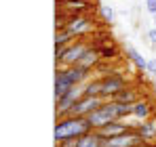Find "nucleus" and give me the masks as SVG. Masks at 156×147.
<instances>
[{
    "label": "nucleus",
    "mask_w": 156,
    "mask_h": 147,
    "mask_svg": "<svg viewBox=\"0 0 156 147\" xmlns=\"http://www.w3.org/2000/svg\"><path fill=\"white\" fill-rule=\"evenodd\" d=\"M127 118H133V105H127V103H118L114 99H108L104 101L91 116H89V122L93 126V130L101 128L110 122H116V120H127Z\"/></svg>",
    "instance_id": "f257e3e1"
},
{
    "label": "nucleus",
    "mask_w": 156,
    "mask_h": 147,
    "mask_svg": "<svg viewBox=\"0 0 156 147\" xmlns=\"http://www.w3.org/2000/svg\"><path fill=\"white\" fill-rule=\"evenodd\" d=\"M93 126L89 122V118H78V116H68V118H61L55 124V141H66V139H80L84 137L87 132H91Z\"/></svg>",
    "instance_id": "f03ea898"
},
{
    "label": "nucleus",
    "mask_w": 156,
    "mask_h": 147,
    "mask_svg": "<svg viewBox=\"0 0 156 147\" xmlns=\"http://www.w3.org/2000/svg\"><path fill=\"white\" fill-rule=\"evenodd\" d=\"M125 86H129V84H127V78L122 74L110 72V74H105V76H101V99L104 101L112 99L118 91H122Z\"/></svg>",
    "instance_id": "7ed1b4c3"
},
{
    "label": "nucleus",
    "mask_w": 156,
    "mask_h": 147,
    "mask_svg": "<svg viewBox=\"0 0 156 147\" xmlns=\"http://www.w3.org/2000/svg\"><path fill=\"white\" fill-rule=\"evenodd\" d=\"M82 97V86H74L72 91H68L63 97H59L55 101V118L61 120V118H68L70 116V109L76 105V101Z\"/></svg>",
    "instance_id": "20e7f679"
},
{
    "label": "nucleus",
    "mask_w": 156,
    "mask_h": 147,
    "mask_svg": "<svg viewBox=\"0 0 156 147\" xmlns=\"http://www.w3.org/2000/svg\"><path fill=\"white\" fill-rule=\"evenodd\" d=\"M89 49H91L89 42H84V40H74V42L66 49V55L61 57V61L57 63V67H70V65H76L78 61L82 59V55H84Z\"/></svg>",
    "instance_id": "39448f33"
},
{
    "label": "nucleus",
    "mask_w": 156,
    "mask_h": 147,
    "mask_svg": "<svg viewBox=\"0 0 156 147\" xmlns=\"http://www.w3.org/2000/svg\"><path fill=\"white\" fill-rule=\"evenodd\" d=\"M104 103V99L99 97H87V95H82V97L76 101V105L70 109V116H78V118H89L99 105Z\"/></svg>",
    "instance_id": "423d86ee"
},
{
    "label": "nucleus",
    "mask_w": 156,
    "mask_h": 147,
    "mask_svg": "<svg viewBox=\"0 0 156 147\" xmlns=\"http://www.w3.org/2000/svg\"><path fill=\"white\" fill-rule=\"evenodd\" d=\"M141 143H148V141H144L141 135L133 128V130L125 132V135H118V137L108 139L105 141V147H137V145H141Z\"/></svg>",
    "instance_id": "0eeeda50"
},
{
    "label": "nucleus",
    "mask_w": 156,
    "mask_h": 147,
    "mask_svg": "<svg viewBox=\"0 0 156 147\" xmlns=\"http://www.w3.org/2000/svg\"><path fill=\"white\" fill-rule=\"evenodd\" d=\"M91 27H93V21H91L89 17H84V15H74V17H70V21L66 25V29H68L74 38H82L84 34L91 32Z\"/></svg>",
    "instance_id": "6e6552de"
},
{
    "label": "nucleus",
    "mask_w": 156,
    "mask_h": 147,
    "mask_svg": "<svg viewBox=\"0 0 156 147\" xmlns=\"http://www.w3.org/2000/svg\"><path fill=\"white\" fill-rule=\"evenodd\" d=\"M129 130H133V124L127 122V120H116V122H110V124H105V126H101V128H97V132L104 139H112V137L125 135Z\"/></svg>",
    "instance_id": "1a4fd4ad"
},
{
    "label": "nucleus",
    "mask_w": 156,
    "mask_h": 147,
    "mask_svg": "<svg viewBox=\"0 0 156 147\" xmlns=\"http://www.w3.org/2000/svg\"><path fill=\"white\" fill-rule=\"evenodd\" d=\"M76 84L72 82V78L68 76L66 72V67H57V72H55V101L59 97H63L68 91H72Z\"/></svg>",
    "instance_id": "9d476101"
},
{
    "label": "nucleus",
    "mask_w": 156,
    "mask_h": 147,
    "mask_svg": "<svg viewBox=\"0 0 156 147\" xmlns=\"http://www.w3.org/2000/svg\"><path fill=\"white\" fill-rule=\"evenodd\" d=\"M133 128L141 135V139L144 141H148V143H156V118H150V120H137V122H133Z\"/></svg>",
    "instance_id": "9b49d317"
},
{
    "label": "nucleus",
    "mask_w": 156,
    "mask_h": 147,
    "mask_svg": "<svg viewBox=\"0 0 156 147\" xmlns=\"http://www.w3.org/2000/svg\"><path fill=\"white\" fill-rule=\"evenodd\" d=\"M154 111H156V107H154V103H150L148 99H139L135 105H133V118L135 120H150V118H154Z\"/></svg>",
    "instance_id": "f8f14e48"
},
{
    "label": "nucleus",
    "mask_w": 156,
    "mask_h": 147,
    "mask_svg": "<svg viewBox=\"0 0 156 147\" xmlns=\"http://www.w3.org/2000/svg\"><path fill=\"white\" fill-rule=\"evenodd\" d=\"M122 53H125V57L129 59L131 63L139 70V72H146L148 70V59H144V55L139 53V50L135 49V46H131V44H125V49H122Z\"/></svg>",
    "instance_id": "ddd939ff"
},
{
    "label": "nucleus",
    "mask_w": 156,
    "mask_h": 147,
    "mask_svg": "<svg viewBox=\"0 0 156 147\" xmlns=\"http://www.w3.org/2000/svg\"><path fill=\"white\" fill-rule=\"evenodd\" d=\"M101 63V57H99V50L95 49L93 44H91V49L87 50L84 55H82V59L78 61L76 65H82V67H87V70H93L95 72V67Z\"/></svg>",
    "instance_id": "4468645a"
},
{
    "label": "nucleus",
    "mask_w": 156,
    "mask_h": 147,
    "mask_svg": "<svg viewBox=\"0 0 156 147\" xmlns=\"http://www.w3.org/2000/svg\"><path fill=\"white\" fill-rule=\"evenodd\" d=\"M105 141L108 139H104L97 130H91V132H87L84 137L78 139L76 147H105Z\"/></svg>",
    "instance_id": "2eb2a0df"
},
{
    "label": "nucleus",
    "mask_w": 156,
    "mask_h": 147,
    "mask_svg": "<svg viewBox=\"0 0 156 147\" xmlns=\"http://www.w3.org/2000/svg\"><path fill=\"white\" fill-rule=\"evenodd\" d=\"M114 101H118V103H127V105H135L139 99H141V95L137 93V88H133V86H125L122 91H118L116 95H114Z\"/></svg>",
    "instance_id": "dca6fc26"
},
{
    "label": "nucleus",
    "mask_w": 156,
    "mask_h": 147,
    "mask_svg": "<svg viewBox=\"0 0 156 147\" xmlns=\"http://www.w3.org/2000/svg\"><path fill=\"white\" fill-rule=\"evenodd\" d=\"M82 95L101 99V78H91V80L82 86Z\"/></svg>",
    "instance_id": "f3484780"
},
{
    "label": "nucleus",
    "mask_w": 156,
    "mask_h": 147,
    "mask_svg": "<svg viewBox=\"0 0 156 147\" xmlns=\"http://www.w3.org/2000/svg\"><path fill=\"white\" fill-rule=\"evenodd\" d=\"M95 49L99 50V57H101L104 61H112V59L118 57V49H116L114 44H104V46H95Z\"/></svg>",
    "instance_id": "a211bd4d"
},
{
    "label": "nucleus",
    "mask_w": 156,
    "mask_h": 147,
    "mask_svg": "<svg viewBox=\"0 0 156 147\" xmlns=\"http://www.w3.org/2000/svg\"><path fill=\"white\" fill-rule=\"evenodd\" d=\"M74 40H76V38H74L68 29H59V32H55V44H59V46H70Z\"/></svg>",
    "instance_id": "6ab92c4d"
},
{
    "label": "nucleus",
    "mask_w": 156,
    "mask_h": 147,
    "mask_svg": "<svg viewBox=\"0 0 156 147\" xmlns=\"http://www.w3.org/2000/svg\"><path fill=\"white\" fill-rule=\"evenodd\" d=\"M99 13H101V17H104L105 23H112V21H114V17H116L114 9H112V6H108V4H99Z\"/></svg>",
    "instance_id": "aec40b11"
},
{
    "label": "nucleus",
    "mask_w": 156,
    "mask_h": 147,
    "mask_svg": "<svg viewBox=\"0 0 156 147\" xmlns=\"http://www.w3.org/2000/svg\"><path fill=\"white\" fill-rule=\"evenodd\" d=\"M146 72L150 74V76H156V57H150L148 59V70Z\"/></svg>",
    "instance_id": "412c9836"
},
{
    "label": "nucleus",
    "mask_w": 156,
    "mask_h": 147,
    "mask_svg": "<svg viewBox=\"0 0 156 147\" xmlns=\"http://www.w3.org/2000/svg\"><path fill=\"white\" fill-rule=\"evenodd\" d=\"M78 139H66V141H59L57 143V147H76Z\"/></svg>",
    "instance_id": "4be33fe9"
},
{
    "label": "nucleus",
    "mask_w": 156,
    "mask_h": 147,
    "mask_svg": "<svg viewBox=\"0 0 156 147\" xmlns=\"http://www.w3.org/2000/svg\"><path fill=\"white\" fill-rule=\"evenodd\" d=\"M146 11L150 15H156V0H146Z\"/></svg>",
    "instance_id": "5701e85b"
},
{
    "label": "nucleus",
    "mask_w": 156,
    "mask_h": 147,
    "mask_svg": "<svg viewBox=\"0 0 156 147\" xmlns=\"http://www.w3.org/2000/svg\"><path fill=\"white\" fill-rule=\"evenodd\" d=\"M146 38L152 42V44H156V27H152V29H148V34H146Z\"/></svg>",
    "instance_id": "b1692460"
},
{
    "label": "nucleus",
    "mask_w": 156,
    "mask_h": 147,
    "mask_svg": "<svg viewBox=\"0 0 156 147\" xmlns=\"http://www.w3.org/2000/svg\"><path fill=\"white\" fill-rule=\"evenodd\" d=\"M137 147H154V143H141V145H137Z\"/></svg>",
    "instance_id": "393cba45"
},
{
    "label": "nucleus",
    "mask_w": 156,
    "mask_h": 147,
    "mask_svg": "<svg viewBox=\"0 0 156 147\" xmlns=\"http://www.w3.org/2000/svg\"><path fill=\"white\" fill-rule=\"evenodd\" d=\"M154 27H156V15H154Z\"/></svg>",
    "instance_id": "a878e982"
},
{
    "label": "nucleus",
    "mask_w": 156,
    "mask_h": 147,
    "mask_svg": "<svg viewBox=\"0 0 156 147\" xmlns=\"http://www.w3.org/2000/svg\"><path fill=\"white\" fill-rule=\"evenodd\" d=\"M154 147H156V143H154Z\"/></svg>",
    "instance_id": "bb28decb"
}]
</instances>
